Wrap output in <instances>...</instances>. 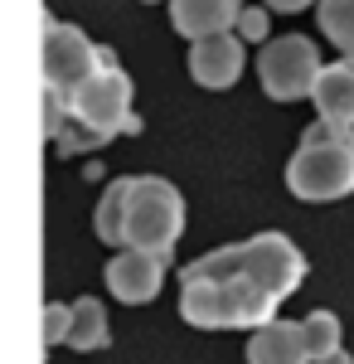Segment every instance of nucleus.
I'll return each mask as SVG.
<instances>
[{
	"label": "nucleus",
	"instance_id": "nucleus-2",
	"mask_svg": "<svg viewBox=\"0 0 354 364\" xmlns=\"http://www.w3.org/2000/svg\"><path fill=\"white\" fill-rule=\"evenodd\" d=\"M286 190L306 204H330V199L354 195V127L316 117L301 132L296 156L286 161Z\"/></svg>",
	"mask_w": 354,
	"mask_h": 364
},
{
	"label": "nucleus",
	"instance_id": "nucleus-3",
	"mask_svg": "<svg viewBox=\"0 0 354 364\" xmlns=\"http://www.w3.org/2000/svg\"><path fill=\"white\" fill-rule=\"evenodd\" d=\"M185 233V199L180 190L161 175H132L127 195V238L122 248H151V252H175Z\"/></svg>",
	"mask_w": 354,
	"mask_h": 364
},
{
	"label": "nucleus",
	"instance_id": "nucleus-1",
	"mask_svg": "<svg viewBox=\"0 0 354 364\" xmlns=\"http://www.w3.org/2000/svg\"><path fill=\"white\" fill-rule=\"evenodd\" d=\"M306 282V252L286 233L214 248L180 272V316L199 331H257Z\"/></svg>",
	"mask_w": 354,
	"mask_h": 364
},
{
	"label": "nucleus",
	"instance_id": "nucleus-13",
	"mask_svg": "<svg viewBox=\"0 0 354 364\" xmlns=\"http://www.w3.org/2000/svg\"><path fill=\"white\" fill-rule=\"evenodd\" d=\"M107 340H112V326H107V311H102V301L82 296L78 306H73V331H68V350H78V355H92V350H102Z\"/></svg>",
	"mask_w": 354,
	"mask_h": 364
},
{
	"label": "nucleus",
	"instance_id": "nucleus-18",
	"mask_svg": "<svg viewBox=\"0 0 354 364\" xmlns=\"http://www.w3.org/2000/svg\"><path fill=\"white\" fill-rule=\"evenodd\" d=\"M267 5H272V10H281V15H296V10H306L311 0H267Z\"/></svg>",
	"mask_w": 354,
	"mask_h": 364
},
{
	"label": "nucleus",
	"instance_id": "nucleus-20",
	"mask_svg": "<svg viewBox=\"0 0 354 364\" xmlns=\"http://www.w3.org/2000/svg\"><path fill=\"white\" fill-rule=\"evenodd\" d=\"M151 5H156V0H151Z\"/></svg>",
	"mask_w": 354,
	"mask_h": 364
},
{
	"label": "nucleus",
	"instance_id": "nucleus-6",
	"mask_svg": "<svg viewBox=\"0 0 354 364\" xmlns=\"http://www.w3.org/2000/svg\"><path fill=\"white\" fill-rule=\"evenodd\" d=\"M102 58H107V49H97L78 25L49 20V29H44V92L73 97L102 68Z\"/></svg>",
	"mask_w": 354,
	"mask_h": 364
},
{
	"label": "nucleus",
	"instance_id": "nucleus-16",
	"mask_svg": "<svg viewBox=\"0 0 354 364\" xmlns=\"http://www.w3.org/2000/svg\"><path fill=\"white\" fill-rule=\"evenodd\" d=\"M68 331H73V306L49 301V306H44V345H49V350H54V345H63V340H68Z\"/></svg>",
	"mask_w": 354,
	"mask_h": 364
},
{
	"label": "nucleus",
	"instance_id": "nucleus-7",
	"mask_svg": "<svg viewBox=\"0 0 354 364\" xmlns=\"http://www.w3.org/2000/svg\"><path fill=\"white\" fill-rule=\"evenodd\" d=\"M165 267H170V257H165V252L122 248L107 262V291L117 296V301H127V306H146V301H156V296H161Z\"/></svg>",
	"mask_w": 354,
	"mask_h": 364
},
{
	"label": "nucleus",
	"instance_id": "nucleus-11",
	"mask_svg": "<svg viewBox=\"0 0 354 364\" xmlns=\"http://www.w3.org/2000/svg\"><path fill=\"white\" fill-rule=\"evenodd\" d=\"M311 102H316V112H321V117L354 127V54H345V58H335V63L321 68Z\"/></svg>",
	"mask_w": 354,
	"mask_h": 364
},
{
	"label": "nucleus",
	"instance_id": "nucleus-17",
	"mask_svg": "<svg viewBox=\"0 0 354 364\" xmlns=\"http://www.w3.org/2000/svg\"><path fill=\"white\" fill-rule=\"evenodd\" d=\"M267 10H272V5H247V10H238V34H243V39H262V44H267Z\"/></svg>",
	"mask_w": 354,
	"mask_h": 364
},
{
	"label": "nucleus",
	"instance_id": "nucleus-14",
	"mask_svg": "<svg viewBox=\"0 0 354 364\" xmlns=\"http://www.w3.org/2000/svg\"><path fill=\"white\" fill-rule=\"evenodd\" d=\"M301 331H306L311 364L335 360V355H340V345H345V326H340V316H335V311H311V316L301 321Z\"/></svg>",
	"mask_w": 354,
	"mask_h": 364
},
{
	"label": "nucleus",
	"instance_id": "nucleus-5",
	"mask_svg": "<svg viewBox=\"0 0 354 364\" xmlns=\"http://www.w3.org/2000/svg\"><path fill=\"white\" fill-rule=\"evenodd\" d=\"M321 49L316 39L306 34H277L262 44L257 54V78H262V92L272 102H296V97H311L316 92V78H321Z\"/></svg>",
	"mask_w": 354,
	"mask_h": 364
},
{
	"label": "nucleus",
	"instance_id": "nucleus-19",
	"mask_svg": "<svg viewBox=\"0 0 354 364\" xmlns=\"http://www.w3.org/2000/svg\"><path fill=\"white\" fill-rule=\"evenodd\" d=\"M326 364H354V360L345 355V350H340V355H335V360H326Z\"/></svg>",
	"mask_w": 354,
	"mask_h": 364
},
{
	"label": "nucleus",
	"instance_id": "nucleus-4",
	"mask_svg": "<svg viewBox=\"0 0 354 364\" xmlns=\"http://www.w3.org/2000/svg\"><path fill=\"white\" fill-rule=\"evenodd\" d=\"M68 117H73L78 127H87V132H97L102 141H112L117 132H141V122L132 117V78H127V68L112 54L102 58V68L68 97Z\"/></svg>",
	"mask_w": 354,
	"mask_h": 364
},
{
	"label": "nucleus",
	"instance_id": "nucleus-9",
	"mask_svg": "<svg viewBox=\"0 0 354 364\" xmlns=\"http://www.w3.org/2000/svg\"><path fill=\"white\" fill-rule=\"evenodd\" d=\"M247 364H311V350H306V331L296 321H267L257 326L252 340H247Z\"/></svg>",
	"mask_w": 354,
	"mask_h": 364
},
{
	"label": "nucleus",
	"instance_id": "nucleus-12",
	"mask_svg": "<svg viewBox=\"0 0 354 364\" xmlns=\"http://www.w3.org/2000/svg\"><path fill=\"white\" fill-rule=\"evenodd\" d=\"M127 195H132V175L112 180L107 190H102V199H97V214H92L97 238L112 243V248H122V238H127Z\"/></svg>",
	"mask_w": 354,
	"mask_h": 364
},
{
	"label": "nucleus",
	"instance_id": "nucleus-15",
	"mask_svg": "<svg viewBox=\"0 0 354 364\" xmlns=\"http://www.w3.org/2000/svg\"><path fill=\"white\" fill-rule=\"evenodd\" d=\"M316 20L340 54H354V0H316Z\"/></svg>",
	"mask_w": 354,
	"mask_h": 364
},
{
	"label": "nucleus",
	"instance_id": "nucleus-10",
	"mask_svg": "<svg viewBox=\"0 0 354 364\" xmlns=\"http://www.w3.org/2000/svg\"><path fill=\"white\" fill-rule=\"evenodd\" d=\"M238 10H243L238 0H170V25L194 44V39L233 29L238 25Z\"/></svg>",
	"mask_w": 354,
	"mask_h": 364
},
{
	"label": "nucleus",
	"instance_id": "nucleus-8",
	"mask_svg": "<svg viewBox=\"0 0 354 364\" xmlns=\"http://www.w3.org/2000/svg\"><path fill=\"white\" fill-rule=\"evenodd\" d=\"M238 73H243V34L238 29H223V34L190 44V78L199 87H233Z\"/></svg>",
	"mask_w": 354,
	"mask_h": 364
}]
</instances>
